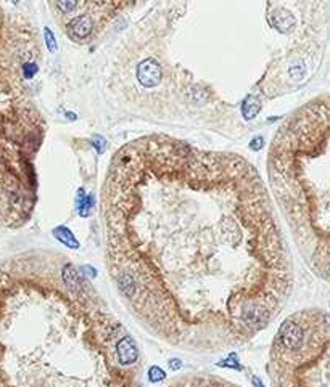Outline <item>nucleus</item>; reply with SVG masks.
I'll list each match as a JSON object with an SVG mask.
<instances>
[{
    "label": "nucleus",
    "instance_id": "423d86ee",
    "mask_svg": "<svg viewBox=\"0 0 330 387\" xmlns=\"http://www.w3.org/2000/svg\"><path fill=\"white\" fill-rule=\"evenodd\" d=\"M45 39H47V44L50 47V52H55V42H53V36L50 31H45Z\"/></svg>",
    "mask_w": 330,
    "mask_h": 387
},
{
    "label": "nucleus",
    "instance_id": "f03ea898",
    "mask_svg": "<svg viewBox=\"0 0 330 387\" xmlns=\"http://www.w3.org/2000/svg\"><path fill=\"white\" fill-rule=\"evenodd\" d=\"M116 358L119 361V365L122 366H130L134 365L139 358V349H137L135 340L124 334L116 344Z\"/></svg>",
    "mask_w": 330,
    "mask_h": 387
},
{
    "label": "nucleus",
    "instance_id": "20e7f679",
    "mask_svg": "<svg viewBox=\"0 0 330 387\" xmlns=\"http://www.w3.org/2000/svg\"><path fill=\"white\" fill-rule=\"evenodd\" d=\"M164 376H166V373H164V371L161 369L159 366H151V368L148 369V379H150V382H159V381H163Z\"/></svg>",
    "mask_w": 330,
    "mask_h": 387
},
{
    "label": "nucleus",
    "instance_id": "0eeeda50",
    "mask_svg": "<svg viewBox=\"0 0 330 387\" xmlns=\"http://www.w3.org/2000/svg\"><path fill=\"white\" fill-rule=\"evenodd\" d=\"M170 366H171L173 371H178V369L182 368V361L178 360V358H173V360H170Z\"/></svg>",
    "mask_w": 330,
    "mask_h": 387
},
{
    "label": "nucleus",
    "instance_id": "f257e3e1",
    "mask_svg": "<svg viewBox=\"0 0 330 387\" xmlns=\"http://www.w3.org/2000/svg\"><path fill=\"white\" fill-rule=\"evenodd\" d=\"M102 217L111 280L166 337L251 334L290 289L269 191L235 153L164 135L129 142L110 162Z\"/></svg>",
    "mask_w": 330,
    "mask_h": 387
},
{
    "label": "nucleus",
    "instance_id": "7ed1b4c3",
    "mask_svg": "<svg viewBox=\"0 0 330 387\" xmlns=\"http://www.w3.org/2000/svg\"><path fill=\"white\" fill-rule=\"evenodd\" d=\"M55 236L60 239L61 243L63 244H66V246H70V247H78V243H76V239H74V235L71 233L70 230L68 228H65V227H61V228H57L55 230Z\"/></svg>",
    "mask_w": 330,
    "mask_h": 387
},
{
    "label": "nucleus",
    "instance_id": "6e6552de",
    "mask_svg": "<svg viewBox=\"0 0 330 387\" xmlns=\"http://www.w3.org/2000/svg\"><path fill=\"white\" fill-rule=\"evenodd\" d=\"M261 146H263V138H261V137H258L256 140L251 142V148H253V150H259Z\"/></svg>",
    "mask_w": 330,
    "mask_h": 387
},
{
    "label": "nucleus",
    "instance_id": "39448f33",
    "mask_svg": "<svg viewBox=\"0 0 330 387\" xmlns=\"http://www.w3.org/2000/svg\"><path fill=\"white\" fill-rule=\"evenodd\" d=\"M221 366H229V368H235V369H240V365H239V360H237L235 353H232L230 357L226 360V361H221L219 363Z\"/></svg>",
    "mask_w": 330,
    "mask_h": 387
},
{
    "label": "nucleus",
    "instance_id": "1a4fd4ad",
    "mask_svg": "<svg viewBox=\"0 0 330 387\" xmlns=\"http://www.w3.org/2000/svg\"><path fill=\"white\" fill-rule=\"evenodd\" d=\"M251 381H253V384H256V387H264L263 384H261V381L258 377H251Z\"/></svg>",
    "mask_w": 330,
    "mask_h": 387
}]
</instances>
